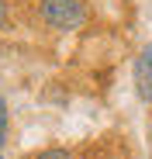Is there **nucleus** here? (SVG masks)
<instances>
[{"label":"nucleus","instance_id":"obj_3","mask_svg":"<svg viewBox=\"0 0 152 159\" xmlns=\"http://www.w3.org/2000/svg\"><path fill=\"white\" fill-rule=\"evenodd\" d=\"M31 159H73V152H69V149H59V145H52V149H42V152H35Z\"/></svg>","mask_w":152,"mask_h":159},{"label":"nucleus","instance_id":"obj_1","mask_svg":"<svg viewBox=\"0 0 152 159\" xmlns=\"http://www.w3.org/2000/svg\"><path fill=\"white\" fill-rule=\"evenodd\" d=\"M38 17L52 31H80L90 21V7L83 0H38Z\"/></svg>","mask_w":152,"mask_h":159},{"label":"nucleus","instance_id":"obj_5","mask_svg":"<svg viewBox=\"0 0 152 159\" xmlns=\"http://www.w3.org/2000/svg\"><path fill=\"white\" fill-rule=\"evenodd\" d=\"M7 24H11V14H7V4H4V0H0V31H4Z\"/></svg>","mask_w":152,"mask_h":159},{"label":"nucleus","instance_id":"obj_2","mask_svg":"<svg viewBox=\"0 0 152 159\" xmlns=\"http://www.w3.org/2000/svg\"><path fill=\"white\" fill-rule=\"evenodd\" d=\"M135 90L145 104H152V42L138 52L135 59Z\"/></svg>","mask_w":152,"mask_h":159},{"label":"nucleus","instance_id":"obj_6","mask_svg":"<svg viewBox=\"0 0 152 159\" xmlns=\"http://www.w3.org/2000/svg\"><path fill=\"white\" fill-rule=\"evenodd\" d=\"M0 159H4V156H0Z\"/></svg>","mask_w":152,"mask_h":159},{"label":"nucleus","instance_id":"obj_4","mask_svg":"<svg viewBox=\"0 0 152 159\" xmlns=\"http://www.w3.org/2000/svg\"><path fill=\"white\" fill-rule=\"evenodd\" d=\"M7 131H11V118H7V100L0 97V145L7 142Z\"/></svg>","mask_w":152,"mask_h":159}]
</instances>
